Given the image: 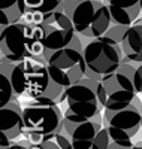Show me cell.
Returning <instances> with one entry per match:
<instances>
[{
  "mask_svg": "<svg viewBox=\"0 0 142 149\" xmlns=\"http://www.w3.org/2000/svg\"><path fill=\"white\" fill-rule=\"evenodd\" d=\"M24 137L32 142L53 140L64 131V113L58 103H36L33 98L22 103Z\"/></svg>",
  "mask_w": 142,
  "mask_h": 149,
  "instance_id": "cell-1",
  "label": "cell"
},
{
  "mask_svg": "<svg viewBox=\"0 0 142 149\" xmlns=\"http://www.w3.org/2000/svg\"><path fill=\"white\" fill-rule=\"evenodd\" d=\"M75 31L84 39H96L111 27V14L103 0H63Z\"/></svg>",
  "mask_w": 142,
  "mask_h": 149,
  "instance_id": "cell-2",
  "label": "cell"
},
{
  "mask_svg": "<svg viewBox=\"0 0 142 149\" xmlns=\"http://www.w3.org/2000/svg\"><path fill=\"white\" fill-rule=\"evenodd\" d=\"M124 55L121 45L108 43L99 37L90 39L84 46V60L87 64L85 78L102 79L105 74L115 72Z\"/></svg>",
  "mask_w": 142,
  "mask_h": 149,
  "instance_id": "cell-3",
  "label": "cell"
},
{
  "mask_svg": "<svg viewBox=\"0 0 142 149\" xmlns=\"http://www.w3.org/2000/svg\"><path fill=\"white\" fill-rule=\"evenodd\" d=\"M33 26V46L32 58L42 64H48L46 60L58 49L69 46L78 33L60 29L56 24H32Z\"/></svg>",
  "mask_w": 142,
  "mask_h": 149,
  "instance_id": "cell-4",
  "label": "cell"
},
{
  "mask_svg": "<svg viewBox=\"0 0 142 149\" xmlns=\"http://www.w3.org/2000/svg\"><path fill=\"white\" fill-rule=\"evenodd\" d=\"M33 26L27 22H14L0 27V52L12 61L32 58Z\"/></svg>",
  "mask_w": 142,
  "mask_h": 149,
  "instance_id": "cell-5",
  "label": "cell"
},
{
  "mask_svg": "<svg viewBox=\"0 0 142 149\" xmlns=\"http://www.w3.org/2000/svg\"><path fill=\"white\" fill-rule=\"evenodd\" d=\"M103 128V119H94L76 115L73 112H64V133L75 149H91L97 134Z\"/></svg>",
  "mask_w": 142,
  "mask_h": 149,
  "instance_id": "cell-6",
  "label": "cell"
},
{
  "mask_svg": "<svg viewBox=\"0 0 142 149\" xmlns=\"http://www.w3.org/2000/svg\"><path fill=\"white\" fill-rule=\"evenodd\" d=\"M66 104L67 110L73 112L76 115L103 119V109L105 107H103L96 90L84 81L70 85L66 95Z\"/></svg>",
  "mask_w": 142,
  "mask_h": 149,
  "instance_id": "cell-7",
  "label": "cell"
},
{
  "mask_svg": "<svg viewBox=\"0 0 142 149\" xmlns=\"http://www.w3.org/2000/svg\"><path fill=\"white\" fill-rule=\"evenodd\" d=\"M103 86L106 91V106L133 102L142 109V102L139 98V93L135 86V78L127 74L126 72L117 69L112 73H108L102 78Z\"/></svg>",
  "mask_w": 142,
  "mask_h": 149,
  "instance_id": "cell-8",
  "label": "cell"
},
{
  "mask_svg": "<svg viewBox=\"0 0 142 149\" xmlns=\"http://www.w3.org/2000/svg\"><path fill=\"white\" fill-rule=\"evenodd\" d=\"M103 125L115 127L135 137L142 127V109L133 102L106 106L103 109Z\"/></svg>",
  "mask_w": 142,
  "mask_h": 149,
  "instance_id": "cell-9",
  "label": "cell"
},
{
  "mask_svg": "<svg viewBox=\"0 0 142 149\" xmlns=\"http://www.w3.org/2000/svg\"><path fill=\"white\" fill-rule=\"evenodd\" d=\"M36 60L25 58L21 61H12L6 57H0V73L6 74L9 78L12 86L15 90V94L18 97H22L27 94V88L30 84L32 72L34 69Z\"/></svg>",
  "mask_w": 142,
  "mask_h": 149,
  "instance_id": "cell-10",
  "label": "cell"
},
{
  "mask_svg": "<svg viewBox=\"0 0 142 149\" xmlns=\"http://www.w3.org/2000/svg\"><path fill=\"white\" fill-rule=\"evenodd\" d=\"M25 5L22 22L27 24H54L57 12L64 9L63 0H25Z\"/></svg>",
  "mask_w": 142,
  "mask_h": 149,
  "instance_id": "cell-11",
  "label": "cell"
},
{
  "mask_svg": "<svg viewBox=\"0 0 142 149\" xmlns=\"http://www.w3.org/2000/svg\"><path fill=\"white\" fill-rule=\"evenodd\" d=\"M0 131L12 142L24 136V113L20 102H9L0 107Z\"/></svg>",
  "mask_w": 142,
  "mask_h": 149,
  "instance_id": "cell-12",
  "label": "cell"
},
{
  "mask_svg": "<svg viewBox=\"0 0 142 149\" xmlns=\"http://www.w3.org/2000/svg\"><path fill=\"white\" fill-rule=\"evenodd\" d=\"M111 14L112 24L132 26L139 18L142 0H103Z\"/></svg>",
  "mask_w": 142,
  "mask_h": 149,
  "instance_id": "cell-13",
  "label": "cell"
},
{
  "mask_svg": "<svg viewBox=\"0 0 142 149\" xmlns=\"http://www.w3.org/2000/svg\"><path fill=\"white\" fill-rule=\"evenodd\" d=\"M46 66H48L49 82H48V88H46L44 97L51 98V100H54L56 103L66 102L67 90L72 85V81L69 78L67 72L64 69L57 67V66H53V64H46Z\"/></svg>",
  "mask_w": 142,
  "mask_h": 149,
  "instance_id": "cell-14",
  "label": "cell"
},
{
  "mask_svg": "<svg viewBox=\"0 0 142 149\" xmlns=\"http://www.w3.org/2000/svg\"><path fill=\"white\" fill-rule=\"evenodd\" d=\"M84 46L85 45H82V37L78 34L76 39L69 46H64L58 49V51H56L54 54H51L46 60V63L67 70L76 63H79V60L84 55Z\"/></svg>",
  "mask_w": 142,
  "mask_h": 149,
  "instance_id": "cell-15",
  "label": "cell"
},
{
  "mask_svg": "<svg viewBox=\"0 0 142 149\" xmlns=\"http://www.w3.org/2000/svg\"><path fill=\"white\" fill-rule=\"evenodd\" d=\"M123 51L133 63H142V18L136 19L123 37Z\"/></svg>",
  "mask_w": 142,
  "mask_h": 149,
  "instance_id": "cell-16",
  "label": "cell"
},
{
  "mask_svg": "<svg viewBox=\"0 0 142 149\" xmlns=\"http://www.w3.org/2000/svg\"><path fill=\"white\" fill-rule=\"evenodd\" d=\"M48 82H49V74H48V66L42 64L39 61H36L34 69L32 72V78L30 84L27 88V95L29 98H37L42 97L48 88Z\"/></svg>",
  "mask_w": 142,
  "mask_h": 149,
  "instance_id": "cell-17",
  "label": "cell"
},
{
  "mask_svg": "<svg viewBox=\"0 0 142 149\" xmlns=\"http://www.w3.org/2000/svg\"><path fill=\"white\" fill-rule=\"evenodd\" d=\"M0 10H2L0 27H5L9 24L22 21L27 5H25V0H0Z\"/></svg>",
  "mask_w": 142,
  "mask_h": 149,
  "instance_id": "cell-18",
  "label": "cell"
},
{
  "mask_svg": "<svg viewBox=\"0 0 142 149\" xmlns=\"http://www.w3.org/2000/svg\"><path fill=\"white\" fill-rule=\"evenodd\" d=\"M29 149H75L69 136L66 133H58L53 140H45V142H32L29 140Z\"/></svg>",
  "mask_w": 142,
  "mask_h": 149,
  "instance_id": "cell-19",
  "label": "cell"
},
{
  "mask_svg": "<svg viewBox=\"0 0 142 149\" xmlns=\"http://www.w3.org/2000/svg\"><path fill=\"white\" fill-rule=\"evenodd\" d=\"M108 127V125H106ZM109 130V139L106 143V149H130L133 146V142L126 131L118 130L115 127H108Z\"/></svg>",
  "mask_w": 142,
  "mask_h": 149,
  "instance_id": "cell-20",
  "label": "cell"
},
{
  "mask_svg": "<svg viewBox=\"0 0 142 149\" xmlns=\"http://www.w3.org/2000/svg\"><path fill=\"white\" fill-rule=\"evenodd\" d=\"M18 95L15 94V90L14 86H12L9 78L6 76V74L0 73V104L5 106L8 104L9 102H18Z\"/></svg>",
  "mask_w": 142,
  "mask_h": 149,
  "instance_id": "cell-21",
  "label": "cell"
},
{
  "mask_svg": "<svg viewBox=\"0 0 142 149\" xmlns=\"http://www.w3.org/2000/svg\"><path fill=\"white\" fill-rule=\"evenodd\" d=\"M130 26H117V24H111V27L106 30V33H103L99 39L105 40L108 43H114V45H121L123 37L126 34V31L129 30Z\"/></svg>",
  "mask_w": 142,
  "mask_h": 149,
  "instance_id": "cell-22",
  "label": "cell"
},
{
  "mask_svg": "<svg viewBox=\"0 0 142 149\" xmlns=\"http://www.w3.org/2000/svg\"><path fill=\"white\" fill-rule=\"evenodd\" d=\"M85 70H87V64H85V60H84V55H82V58L79 60V63H76L75 66H72L66 72L69 74L72 84H76V82H79L81 79L85 78Z\"/></svg>",
  "mask_w": 142,
  "mask_h": 149,
  "instance_id": "cell-23",
  "label": "cell"
},
{
  "mask_svg": "<svg viewBox=\"0 0 142 149\" xmlns=\"http://www.w3.org/2000/svg\"><path fill=\"white\" fill-rule=\"evenodd\" d=\"M56 26H58L60 29H64V30H69V31H75V27H73V24L69 18V15L64 12V9L58 10L57 12V15H56Z\"/></svg>",
  "mask_w": 142,
  "mask_h": 149,
  "instance_id": "cell-24",
  "label": "cell"
},
{
  "mask_svg": "<svg viewBox=\"0 0 142 149\" xmlns=\"http://www.w3.org/2000/svg\"><path fill=\"white\" fill-rule=\"evenodd\" d=\"M135 86H136V91L142 94V63L138 66L135 73Z\"/></svg>",
  "mask_w": 142,
  "mask_h": 149,
  "instance_id": "cell-25",
  "label": "cell"
},
{
  "mask_svg": "<svg viewBox=\"0 0 142 149\" xmlns=\"http://www.w3.org/2000/svg\"><path fill=\"white\" fill-rule=\"evenodd\" d=\"M5 149H29V139H22L20 142H14Z\"/></svg>",
  "mask_w": 142,
  "mask_h": 149,
  "instance_id": "cell-26",
  "label": "cell"
},
{
  "mask_svg": "<svg viewBox=\"0 0 142 149\" xmlns=\"http://www.w3.org/2000/svg\"><path fill=\"white\" fill-rule=\"evenodd\" d=\"M130 149H142V142H138L136 145H133Z\"/></svg>",
  "mask_w": 142,
  "mask_h": 149,
  "instance_id": "cell-27",
  "label": "cell"
},
{
  "mask_svg": "<svg viewBox=\"0 0 142 149\" xmlns=\"http://www.w3.org/2000/svg\"><path fill=\"white\" fill-rule=\"evenodd\" d=\"M141 14H142V2H141Z\"/></svg>",
  "mask_w": 142,
  "mask_h": 149,
  "instance_id": "cell-28",
  "label": "cell"
},
{
  "mask_svg": "<svg viewBox=\"0 0 142 149\" xmlns=\"http://www.w3.org/2000/svg\"><path fill=\"white\" fill-rule=\"evenodd\" d=\"M141 142H142V140H141Z\"/></svg>",
  "mask_w": 142,
  "mask_h": 149,
  "instance_id": "cell-29",
  "label": "cell"
},
{
  "mask_svg": "<svg viewBox=\"0 0 142 149\" xmlns=\"http://www.w3.org/2000/svg\"><path fill=\"white\" fill-rule=\"evenodd\" d=\"M141 128H142V127H141Z\"/></svg>",
  "mask_w": 142,
  "mask_h": 149,
  "instance_id": "cell-30",
  "label": "cell"
}]
</instances>
